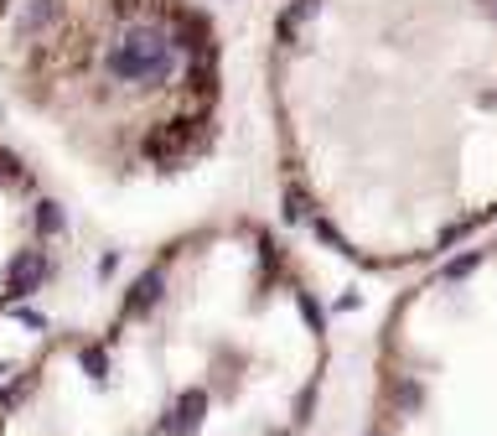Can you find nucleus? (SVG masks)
<instances>
[{"mask_svg":"<svg viewBox=\"0 0 497 436\" xmlns=\"http://www.w3.org/2000/svg\"><path fill=\"white\" fill-rule=\"evenodd\" d=\"M264 104L291 214L352 265L497 223V0H280Z\"/></svg>","mask_w":497,"mask_h":436,"instance_id":"1","label":"nucleus"},{"mask_svg":"<svg viewBox=\"0 0 497 436\" xmlns=\"http://www.w3.org/2000/svg\"><path fill=\"white\" fill-rule=\"evenodd\" d=\"M326 364V311L291 245L260 218H207L11 374L0 436H306Z\"/></svg>","mask_w":497,"mask_h":436,"instance_id":"2","label":"nucleus"},{"mask_svg":"<svg viewBox=\"0 0 497 436\" xmlns=\"http://www.w3.org/2000/svg\"><path fill=\"white\" fill-rule=\"evenodd\" d=\"M0 78L104 182H172L223 141L228 58L203 0H27Z\"/></svg>","mask_w":497,"mask_h":436,"instance_id":"3","label":"nucleus"},{"mask_svg":"<svg viewBox=\"0 0 497 436\" xmlns=\"http://www.w3.org/2000/svg\"><path fill=\"white\" fill-rule=\"evenodd\" d=\"M363 436H497V239H471L394 296Z\"/></svg>","mask_w":497,"mask_h":436,"instance_id":"4","label":"nucleus"},{"mask_svg":"<svg viewBox=\"0 0 497 436\" xmlns=\"http://www.w3.org/2000/svg\"><path fill=\"white\" fill-rule=\"evenodd\" d=\"M62 260V208L42 172L0 141V311L36 296Z\"/></svg>","mask_w":497,"mask_h":436,"instance_id":"5","label":"nucleus"},{"mask_svg":"<svg viewBox=\"0 0 497 436\" xmlns=\"http://www.w3.org/2000/svg\"><path fill=\"white\" fill-rule=\"evenodd\" d=\"M11 16H16V0H0V31L11 27Z\"/></svg>","mask_w":497,"mask_h":436,"instance_id":"6","label":"nucleus"}]
</instances>
